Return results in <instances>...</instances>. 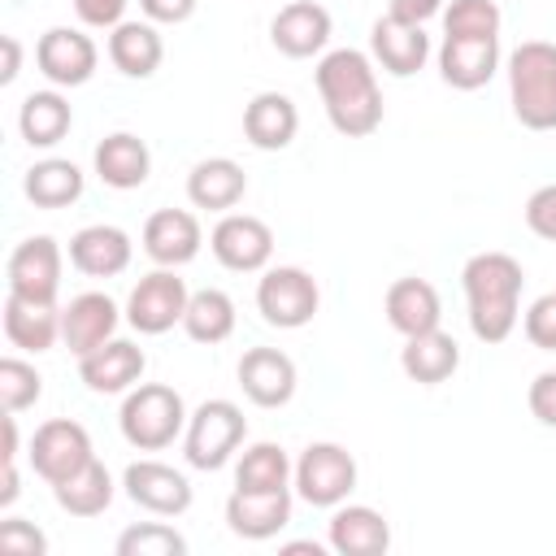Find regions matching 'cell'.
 <instances>
[{"label": "cell", "mask_w": 556, "mask_h": 556, "mask_svg": "<svg viewBox=\"0 0 556 556\" xmlns=\"http://www.w3.org/2000/svg\"><path fill=\"white\" fill-rule=\"evenodd\" d=\"M317 91L326 104V117L339 135L365 139L382 126V87L374 74V61L356 48H334L317 61Z\"/></svg>", "instance_id": "cell-1"}, {"label": "cell", "mask_w": 556, "mask_h": 556, "mask_svg": "<svg viewBox=\"0 0 556 556\" xmlns=\"http://www.w3.org/2000/svg\"><path fill=\"white\" fill-rule=\"evenodd\" d=\"M521 265L508 252H478L460 269V287L469 300V330L482 343H504L517 330L521 308Z\"/></svg>", "instance_id": "cell-2"}, {"label": "cell", "mask_w": 556, "mask_h": 556, "mask_svg": "<svg viewBox=\"0 0 556 556\" xmlns=\"http://www.w3.org/2000/svg\"><path fill=\"white\" fill-rule=\"evenodd\" d=\"M508 100L526 130H556V43L526 39L513 48Z\"/></svg>", "instance_id": "cell-3"}, {"label": "cell", "mask_w": 556, "mask_h": 556, "mask_svg": "<svg viewBox=\"0 0 556 556\" xmlns=\"http://www.w3.org/2000/svg\"><path fill=\"white\" fill-rule=\"evenodd\" d=\"M187 404L174 387L165 382H139L126 391L122 400V413H117V426H122V439L139 452H161L169 447L182 430H187Z\"/></svg>", "instance_id": "cell-4"}, {"label": "cell", "mask_w": 556, "mask_h": 556, "mask_svg": "<svg viewBox=\"0 0 556 556\" xmlns=\"http://www.w3.org/2000/svg\"><path fill=\"white\" fill-rule=\"evenodd\" d=\"M243 434H248V421H243L239 404H230V400H204L187 417L182 456H187L191 469H222L239 452Z\"/></svg>", "instance_id": "cell-5"}, {"label": "cell", "mask_w": 556, "mask_h": 556, "mask_svg": "<svg viewBox=\"0 0 556 556\" xmlns=\"http://www.w3.org/2000/svg\"><path fill=\"white\" fill-rule=\"evenodd\" d=\"M317 304H321V291H317L313 274L300 269V265H274V269H265L261 282H256V308H261V317H265L269 326H278V330H300V326H308L313 313H317Z\"/></svg>", "instance_id": "cell-6"}, {"label": "cell", "mask_w": 556, "mask_h": 556, "mask_svg": "<svg viewBox=\"0 0 556 556\" xmlns=\"http://www.w3.org/2000/svg\"><path fill=\"white\" fill-rule=\"evenodd\" d=\"M356 486V460L339 443H308L295 460V491L313 508H339Z\"/></svg>", "instance_id": "cell-7"}, {"label": "cell", "mask_w": 556, "mask_h": 556, "mask_svg": "<svg viewBox=\"0 0 556 556\" xmlns=\"http://www.w3.org/2000/svg\"><path fill=\"white\" fill-rule=\"evenodd\" d=\"M187 282L174 274V269H152L143 274L135 287H130V300H126V321L139 330V334H165L182 321L187 313Z\"/></svg>", "instance_id": "cell-8"}, {"label": "cell", "mask_w": 556, "mask_h": 556, "mask_svg": "<svg viewBox=\"0 0 556 556\" xmlns=\"http://www.w3.org/2000/svg\"><path fill=\"white\" fill-rule=\"evenodd\" d=\"M30 469L48 482V486H56L61 478H70V473H78L96 452H91V434H87V426H78V421H70V417H52V421H43L35 434H30Z\"/></svg>", "instance_id": "cell-9"}, {"label": "cell", "mask_w": 556, "mask_h": 556, "mask_svg": "<svg viewBox=\"0 0 556 556\" xmlns=\"http://www.w3.org/2000/svg\"><path fill=\"white\" fill-rule=\"evenodd\" d=\"M213 256L235 274H256L274 256V230L252 213H226L208 235Z\"/></svg>", "instance_id": "cell-10"}, {"label": "cell", "mask_w": 556, "mask_h": 556, "mask_svg": "<svg viewBox=\"0 0 556 556\" xmlns=\"http://www.w3.org/2000/svg\"><path fill=\"white\" fill-rule=\"evenodd\" d=\"M9 291L13 295H26V300H43V304H56V291H61V248L52 235H30L22 239L13 252H9Z\"/></svg>", "instance_id": "cell-11"}, {"label": "cell", "mask_w": 556, "mask_h": 556, "mask_svg": "<svg viewBox=\"0 0 556 556\" xmlns=\"http://www.w3.org/2000/svg\"><path fill=\"white\" fill-rule=\"evenodd\" d=\"M96 61H100L96 43L83 30H70V26H52L35 43V65H39V74L52 87H83V83H91Z\"/></svg>", "instance_id": "cell-12"}, {"label": "cell", "mask_w": 556, "mask_h": 556, "mask_svg": "<svg viewBox=\"0 0 556 556\" xmlns=\"http://www.w3.org/2000/svg\"><path fill=\"white\" fill-rule=\"evenodd\" d=\"M122 486L139 508L156 517H178L191 508V482L165 460H130L122 473Z\"/></svg>", "instance_id": "cell-13"}, {"label": "cell", "mask_w": 556, "mask_h": 556, "mask_svg": "<svg viewBox=\"0 0 556 556\" xmlns=\"http://www.w3.org/2000/svg\"><path fill=\"white\" fill-rule=\"evenodd\" d=\"M239 387L256 408H282L295 395V361L278 348H248L239 356Z\"/></svg>", "instance_id": "cell-14"}, {"label": "cell", "mask_w": 556, "mask_h": 556, "mask_svg": "<svg viewBox=\"0 0 556 556\" xmlns=\"http://www.w3.org/2000/svg\"><path fill=\"white\" fill-rule=\"evenodd\" d=\"M143 348L130 339H109L104 348L78 356V378L87 382V391L96 395H122L130 387H139L143 378Z\"/></svg>", "instance_id": "cell-15"}, {"label": "cell", "mask_w": 556, "mask_h": 556, "mask_svg": "<svg viewBox=\"0 0 556 556\" xmlns=\"http://www.w3.org/2000/svg\"><path fill=\"white\" fill-rule=\"evenodd\" d=\"M269 39L282 56L291 61H304V56H317L326 43H330V13L317 4V0H291L278 9V17L269 22Z\"/></svg>", "instance_id": "cell-16"}, {"label": "cell", "mask_w": 556, "mask_h": 556, "mask_svg": "<svg viewBox=\"0 0 556 556\" xmlns=\"http://www.w3.org/2000/svg\"><path fill=\"white\" fill-rule=\"evenodd\" d=\"M204 235H200V222L195 213L187 208H156L148 222H143V252L165 265V269H178L187 261H195Z\"/></svg>", "instance_id": "cell-17"}, {"label": "cell", "mask_w": 556, "mask_h": 556, "mask_svg": "<svg viewBox=\"0 0 556 556\" xmlns=\"http://www.w3.org/2000/svg\"><path fill=\"white\" fill-rule=\"evenodd\" d=\"M117 330V304L104 291H83L61 308V339L74 356L104 348Z\"/></svg>", "instance_id": "cell-18"}, {"label": "cell", "mask_w": 556, "mask_h": 556, "mask_svg": "<svg viewBox=\"0 0 556 556\" xmlns=\"http://www.w3.org/2000/svg\"><path fill=\"white\" fill-rule=\"evenodd\" d=\"M291 521V491H230L226 500V526L239 534V539H274L278 530H287Z\"/></svg>", "instance_id": "cell-19"}, {"label": "cell", "mask_w": 556, "mask_h": 556, "mask_svg": "<svg viewBox=\"0 0 556 556\" xmlns=\"http://www.w3.org/2000/svg\"><path fill=\"white\" fill-rule=\"evenodd\" d=\"M369 52H374V61L387 70V74H395V78H408V74H417L421 65H426V56H430V35L417 26V22H400V17H378L374 22V30H369Z\"/></svg>", "instance_id": "cell-20"}, {"label": "cell", "mask_w": 556, "mask_h": 556, "mask_svg": "<svg viewBox=\"0 0 556 556\" xmlns=\"http://www.w3.org/2000/svg\"><path fill=\"white\" fill-rule=\"evenodd\" d=\"M130 252H135L130 235L122 226H109V222L83 226L70 239V265L78 274H87V278H117L130 265Z\"/></svg>", "instance_id": "cell-21"}, {"label": "cell", "mask_w": 556, "mask_h": 556, "mask_svg": "<svg viewBox=\"0 0 556 556\" xmlns=\"http://www.w3.org/2000/svg\"><path fill=\"white\" fill-rule=\"evenodd\" d=\"M326 539L339 556H382L391 547V526L369 504H339Z\"/></svg>", "instance_id": "cell-22"}, {"label": "cell", "mask_w": 556, "mask_h": 556, "mask_svg": "<svg viewBox=\"0 0 556 556\" xmlns=\"http://www.w3.org/2000/svg\"><path fill=\"white\" fill-rule=\"evenodd\" d=\"M91 161H96L100 182L113 187V191H135V187H143L148 174H152V152H148V143H143L139 135H130V130L104 135V139L96 143V156H91Z\"/></svg>", "instance_id": "cell-23"}, {"label": "cell", "mask_w": 556, "mask_h": 556, "mask_svg": "<svg viewBox=\"0 0 556 556\" xmlns=\"http://www.w3.org/2000/svg\"><path fill=\"white\" fill-rule=\"evenodd\" d=\"M500 70V39H447L439 48V74L456 91H478Z\"/></svg>", "instance_id": "cell-24"}, {"label": "cell", "mask_w": 556, "mask_h": 556, "mask_svg": "<svg viewBox=\"0 0 556 556\" xmlns=\"http://www.w3.org/2000/svg\"><path fill=\"white\" fill-rule=\"evenodd\" d=\"M295 130H300V113L282 91H261L243 109V139L261 152H282L295 139Z\"/></svg>", "instance_id": "cell-25"}, {"label": "cell", "mask_w": 556, "mask_h": 556, "mask_svg": "<svg viewBox=\"0 0 556 556\" xmlns=\"http://www.w3.org/2000/svg\"><path fill=\"white\" fill-rule=\"evenodd\" d=\"M387 321L408 339V334H426L443 321V304H439V291L426 282V278H395L387 287Z\"/></svg>", "instance_id": "cell-26"}, {"label": "cell", "mask_w": 556, "mask_h": 556, "mask_svg": "<svg viewBox=\"0 0 556 556\" xmlns=\"http://www.w3.org/2000/svg\"><path fill=\"white\" fill-rule=\"evenodd\" d=\"M4 339L22 352H48L61 339V313L56 304L26 300V295H4Z\"/></svg>", "instance_id": "cell-27"}, {"label": "cell", "mask_w": 556, "mask_h": 556, "mask_svg": "<svg viewBox=\"0 0 556 556\" xmlns=\"http://www.w3.org/2000/svg\"><path fill=\"white\" fill-rule=\"evenodd\" d=\"M460 365V343L447 334V330H426V334H408L404 339V352H400V369L421 382V387H439L456 374Z\"/></svg>", "instance_id": "cell-28"}, {"label": "cell", "mask_w": 556, "mask_h": 556, "mask_svg": "<svg viewBox=\"0 0 556 556\" xmlns=\"http://www.w3.org/2000/svg\"><path fill=\"white\" fill-rule=\"evenodd\" d=\"M243 191H248V174L230 156H208L187 174V200L195 208L226 213V208H235L243 200Z\"/></svg>", "instance_id": "cell-29"}, {"label": "cell", "mask_w": 556, "mask_h": 556, "mask_svg": "<svg viewBox=\"0 0 556 556\" xmlns=\"http://www.w3.org/2000/svg\"><path fill=\"white\" fill-rule=\"evenodd\" d=\"M161 56H165V43L152 22H117L109 30V61L126 78H152Z\"/></svg>", "instance_id": "cell-30"}, {"label": "cell", "mask_w": 556, "mask_h": 556, "mask_svg": "<svg viewBox=\"0 0 556 556\" xmlns=\"http://www.w3.org/2000/svg\"><path fill=\"white\" fill-rule=\"evenodd\" d=\"M74 126V109L61 91H30L17 109V130L30 148H56Z\"/></svg>", "instance_id": "cell-31"}, {"label": "cell", "mask_w": 556, "mask_h": 556, "mask_svg": "<svg viewBox=\"0 0 556 556\" xmlns=\"http://www.w3.org/2000/svg\"><path fill=\"white\" fill-rule=\"evenodd\" d=\"M26 200L35 208H65L83 195V169L74 161H61V156H48V161H35L26 169V182H22Z\"/></svg>", "instance_id": "cell-32"}, {"label": "cell", "mask_w": 556, "mask_h": 556, "mask_svg": "<svg viewBox=\"0 0 556 556\" xmlns=\"http://www.w3.org/2000/svg\"><path fill=\"white\" fill-rule=\"evenodd\" d=\"M52 495H56V504H61L70 517H100V513L113 504V478H109V469L91 456L78 473L61 478V482L52 486Z\"/></svg>", "instance_id": "cell-33"}, {"label": "cell", "mask_w": 556, "mask_h": 556, "mask_svg": "<svg viewBox=\"0 0 556 556\" xmlns=\"http://www.w3.org/2000/svg\"><path fill=\"white\" fill-rule=\"evenodd\" d=\"M182 330L195 339V343H226L235 334V300L217 287H204V291H191L187 300V313H182Z\"/></svg>", "instance_id": "cell-34"}, {"label": "cell", "mask_w": 556, "mask_h": 556, "mask_svg": "<svg viewBox=\"0 0 556 556\" xmlns=\"http://www.w3.org/2000/svg\"><path fill=\"white\" fill-rule=\"evenodd\" d=\"M291 478H295V465L287 460V452L278 443H252V447H243V456L235 465L239 491H282Z\"/></svg>", "instance_id": "cell-35"}, {"label": "cell", "mask_w": 556, "mask_h": 556, "mask_svg": "<svg viewBox=\"0 0 556 556\" xmlns=\"http://www.w3.org/2000/svg\"><path fill=\"white\" fill-rule=\"evenodd\" d=\"M447 39H500V4L495 0H452L443 9Z\"/></svg>", "instance_id": "cell-36"}, {"label": "cell", "mask_w": 556, "mask_h": 556, "mask_svg": "<svg viewBox=\"0 0 556 556\" xmlns=\"http://www.w3.org/2000/svg\"><path fill=\"white\" fill-rule=\"evenodd\" d=\"M117 556H187V539L165 521H139L117 534Z\"/></svg>", "instance_id": "cell-37"}, {"label": "cell", "mask_w": 556, "mask_h": 556, "mask_svg": "<svg viewBox=\"0 0 556 556\" xmlns=\"http://www.w3.org/2000/svg\"><path fill=\"white\" fill-rule=\"evenodd\" d=\"M39 395H43L39 369L26 365V361H17V356H4V361H0V404H4V413H22V408H30Z\"/></svg>", "instance_id": "cell-38"}, {"label": "cell", "mask_w": 556, "mask_h": 556, "mask_svg": "<svg viewBox=\"0 0 556 556\" xmlns=\"http://www.w3.org/2000/svg\"><path fill=\"white\" fill-rule=\"evenodd\" d=\"M0 552H9V556H43L48 552V539H43V530L35 521L4 517L0 521Z\"/></svg>", "instance_id": "cell-39"}, {"label": "cell", "mask_w": 556, "mask_h": 556, "mask_svg": "<svg viewBox=\"0 0 556 556\" xmlns=\"http://www.w3.org/2000/svg\"><path fill=\"white\" fill-rule=\"evenodd\" d=\"M526 339L539 348V352H556V291L539 295L530 308H526Z\"/></svg>", "instance_id": "cell-40"}, {"label": "cell", "mask_w": 556, "mask_h": 556, "mask_svg": "<svg viewBox=\"0 0 556 556\" xmlns=\"http://www.w3.org/2000/svg\"><path fill=\"white\" fill-rule=\"evenodd\" d=\"M526 226H530L539 239L556 243V182H552V187H539V191L526 200Z\"/></svg>", "instance_id": "cell-41"}, {"label": "cell", "mask_w": 556, "mask_h": 556, "mask_svg": "<svg viewBox=\"0 0 556 556\" xmlns=\"http://www.w3.org/2000/svg\"><path fill=\"white\" fill-rule=\"evenodd\" d=\"M126 4H130V0H74V13H78L83 26L113 30L117 22H126Z\"/></svg>", "instance_id": "cell-42"}, {"label": "cell", "mask_w": 556, "mask_h": 556, "mask_svg": "<svg viewBox=\"0 0 556 556\" xmlns=\"http://www.w3.org/2000/svg\"><path fill=\"white\" fill-rule=\"evenodd\" d=\"M530 413L539 426H552L556 430V369H543L534 382H530Z\"/></svg>", "instance_id": "cell-43"}, {"label": "cell", "mask_w": 556, "mask_h": 556, "mask_svg": "<svg viewBox=\"0 0 556 556\" xmlns=\"http://www.w3.org/2000/svg\"><path fill=\"white\" fill-rule=\"evenodd\" d=\"M143 17L148 22H165V26H178L195 13V0H139Z\"/></svg>", "instance_id": "cell-44"}, {"label": "cell", "mask_w": 556, "mask_h": 556, "mask_svg": "<svg viewBox=\"0 0 556 556\" xmlns=\"http://www.w3.org/2000/svg\"><path fill=\"white\" fill-rule=\"evenodd\" d=\"M439 9H443V0H391V9H387V13H391V17H400V22H417V26H421V22H426V17H434Z\"/></svg>", "instance_id": "cell-45"}, {"label": "cell", "mask_w": 556, "mask_h": 556, "mask_svg": "<svg viewBox=\"0 0 556 556\" xmlns=\"http://www.w3.org/2000/svg\"><path fill=\"white\" fill-rule=\"evenodd\" d=\"M0 48H4V70H0V87H9L17 74H22V43H17V35H4L0 39Z\"/></svg>", "instance_id": "cell-46"}, {"label": "cell", "mask_w": 556, "mask_h": 556, "mask_svg": "<svg viewBox=\"0 0 556 556\" xmlns=\"http://www.w3.org/2000/svg\"><path fill=\"white\" fill-rule=\"evenodd\" d=\"M17 482H22V478H17V460H4V478H0V508H9V504L17 500V491H22Z\"/></svg>", "instance_id": "cell-47"}, {"label": "cell", "mask_w": 556, "mask_h": 556, "mask_svg": "<svg viewBox=\"0 0 556 556\" xmlns=\"http://www.w3.org/2000/svg\"><path fill=\"white\" fill-rule=\"evenodd\" d=\"M282 552H287V556H300V552H313V556H321V543H287Z\"/></svg>", "instance_id": "cell-48"}]
</instances>
